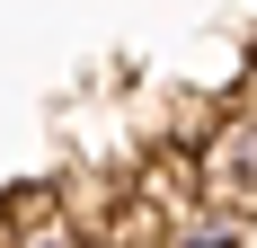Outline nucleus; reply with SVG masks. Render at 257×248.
<instances>
[{
  "instance_id": "obj_1",
  "label": "nucleus",
  "mask_w": 257,
  "mask_h": 248,
  "mask_svg": "<svg viewBox=\"0 0 257 248\" xmlns=\"http://www.w3.org/2000/svg\"><path fill=\"white\" fill-rule=\"evenodd\" d=\"M204 195L222 213H239V222L257 213V124H222L204 142Z\"/></svg>"
},
{
  "instance_id": "obj_2",
  "label": "nucleus",
  "mask_w": 257,
  "mask_h": 248,
  "mask_svg": "<svg viewBox=\"0 0 257 248\" xmlns=\"http://www.w3.org/2000/svg\"><path fill=\"white\" fill-rule=\"evenodd\" d=\"M9 248H98V239H89L80 222H18V239H9Z\"/></svg>"
},
{
  "instance_id": "obj_3",
  "label": "nucleus",
  "mask_w": 257,
  "mask_h": 248,
  "mask_svg": "<svg viewBox=\"0 0 257 248\" xmlns=\"http://www.w3.org/2000/svg\"><path fill=\"white\" fill-rule=\"evenodd\" d=\"M231 239H239V230H195L186 248H231Z\"/></svg>"
}]
</instances>
